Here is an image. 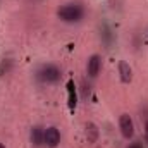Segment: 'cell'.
Returning <instances> with one entry per match:
<instances>
[{
  "instance_id": "1",
  "label": "cell",
  "mask_w": 148,
  "mask_h": 148,
  "mask_svg": "<svg viewBox=\"0 0 148 148\" xmlns=\"http://www.w3.org/2000/svg\"><path fill=\"white\" fill-rule=\"evenodd\" d=\"M57 17L66 24H77L84 19V7L77 2H69L59 7Z\"/></svg>"
},
{
  "instance_id": "2",
  "label": "cell",
  "mask_w": 148,
  "mask_h": 148,
  "mask_svg": "<svg viewBox=\"0 0 148 148\" xmlns=\"http://www.w3.org/2000/svg\"><path fill=\"white\" fill-rule=\"evenodd\" d=\"M62 77V71L59 66L55 64H43L40 66L36 71V79L43 84H53V83H59Z\"/></svg>"
},
{
  "instance_id": "3",
  "label": "cell",
  "mask_w": 148,
  "mask_h": 148,
  "mask_svg": "<svg viewBox=\"0 0 148 148\" xmlns=\"http://www.w3.org/2000/svg\"><path fill=\"white\" fill-rule=\"evenodd\" d=\"M119 129H121L122 138H126V140L133 138V134H134V122H133L129 114H121V117H119Z\"/></svg>"
},
{
  "instance_id": "4",
  "label": "cell",
  "mask_w": 148,
  "mask_h": 148,
  "mask_svg": "<svg viewBox=\"0 0 148 148\" xmlns=\"http://www.w3.org/2000/svg\"><path fill=\"white\" fill-rule=\"evenodd\" d=\"M29 141L35 148H43L45 147V127L43 126H33L29 131Z\"/></svg>"
},
{
  "instance_id": "5",
  "label": "cell",
  "mask_w": 148,
  "mask_h": 148,
  "mask_svg": "<svg viewBox=\"0 0 148 148\" xmlns=\"http://www.w3.org/2000/svg\"><path fill=\"white\" fill-rule=\"evenodd\" d=\"M60 143V131L55 126H48L45 127V147L55 148Z\"/></svg>"
},
{
  "instance_id": "6",
  "label": "cell",
  "mask_w": 148,
  "mask_h": 148,
  "mask_svg": "<svg viewBox=\"0 0 148 148\" xmlns=\"http://www.w3.org/2000/svg\"><path fill=\"white\" fill-rule=\"evenodd\" d=\"M100 71H102V57L98 53H93L86 62V73L93 79V77H97L100 74Z\"/></svg>"
},
{
  "instance_id": "7",
  "label": "cell",
  "mask_w": 148,
  "mask_h": 148,
  "mask_svg": "<svg viewBox=\"0 0 148 148\" xmlns=\"http://www.w3.org/2000/svg\"><path fill=\"white\" fill-rule=\"evenodd\" d=\"M84 134H86V140L90 143H97L98 138H100V131H98V126L95 122H86L84 126Z\"/></svg>"
},
{
  "instance_id": "8",
  "label": "cell",
  "mask_w": 148,
  "mask_h": 148,
  "mask_svg": "<svg viewBox=\"0 0 148 148\" xmlns=\"http://www.w3.org/2000/svg\"><path fill=\"white\" fill-rule=\"evenodd\" d=\"M119 77L122 83H131V79H133V69L126 60L119 62Z\"/></svg>"
},
{
  "instance_id": "9",
  "label": "cell",
  "mask_w": 148,
  "mask_h": 148,
  "mask_svg": "<svg viewBox=\"0 0 148 148\" xmlns=\"http://www.w3.org/2000/svg\"><path fill=\"white\" fill-rule=\"evenodd\" d=\"M67 88H69V109L74 110L76 105H77V95H76V86H74L73 81H69Z\"/></svg>"
},
{
  "instance_id": "10",
  "label": "cell",
  "mask_w": 148,
  "mask_h": 148,
  "mask_svg": "<svg viewBox=\"0 0 148 148\" xmlns=\"http://www.w3.org/2000/svg\"><path fill=\"white\" fill-rule=\"evenodd\" d=\"M127 148H145L140 141H134V143H131V145H127Z\"/></svg>"
},
{
  "instance_id": "11",
  "label": "cell",
  "mask_w": 148,
  "mask_h": 148,
  "mask_svg": "<svg viewBox=\"0 0 148 148\" xmlns=\"http://www.w3.org/2000/svg\"><path fill=\"white\" fill-rule=\"evenodd\" d=\"M143 127H145V141H147V145H148V119L145 121V126Z\"/></svg>"
},
{
  "instance_id": "12",
  "label": "cell",
  "mask_w": 148,
  "mask_h": 148,
  "mask_svg": "<svg viewBox=\"0 0 148 148\" xmlns=\"http://www.w3.org/2000/svg\"><path fill=\"white\" fill-rule=\"evenodd\" d=\"M0 148H5V145H2V143H0Z\"/></svg>"
}]
</instances>
